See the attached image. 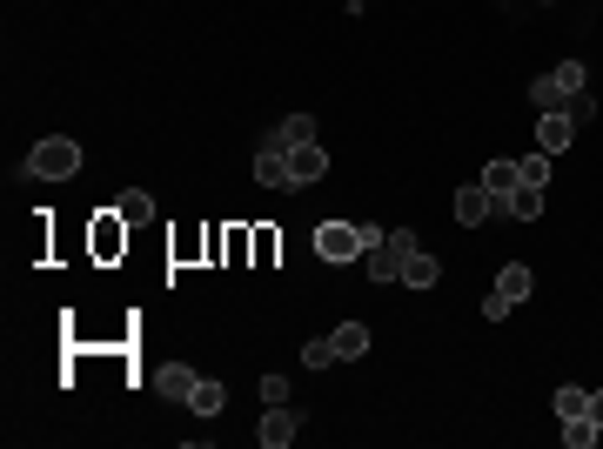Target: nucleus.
<instances>
[{
  "instance_id": "1",
  "label": "nucleus",
  "mask_w": 603,
  "mask_h": 449,
  "mask_svg": "<svg viewBox=\"0 0 603 449\" xmlns=\"http://www.w3.org/2000/svg\"><path fill=\"white\" fill-rule=\"evenodd\" d=\"M416 255V235L409 228H382L376 242L362 248V269H369V282H402V262Z\"/></svg>"
},
{
  "instance_id": "2",
  "label": "nucleus",
  "mask_w": 603,
  "mask_h": 449,
  "mask_svg": "<svg viewBox=\"0 0 603 449\" xmlns=\"http://www.w3.org/2000/svg\"><path fill=\"white\" fill-rule=\"evenodd\" d=\"M376 235L382 228H369V222H322L315 228V255H322V262H356Z\"/></svg>"
},
{
  "instance_id": "3",
  "label": "nucleus",
  "mask_w": 603,
  "mask_h": 449,
  "mask_svg": "<svg viewBox=\"0 0 603 449\" xmlns=\"http://www.w3.org/2000/svg\"><path fill=\"white\" fill-rule=\"evenodd\" d=\"M27 168H34L41 181H67V175H81V141H67V135H47V141H34Z\"/></svg>"
},
{
  "instance_id": "4",
  "label": "nucleus",
  "mask_w": 603,
  "mask_h": 449,
  "mask_svg": "<svg viewBox=\"0 0 603 449\" xmlns=\"http://www.w3.org/2000/svg\"><path fill=\"white\" fill-rule=\"evenodd\" d=\"M577 94H583V61H557L550 74H536L530 101H536V108H570Z\"/></svg>"
},
{
  "instance_id": "5",
  "label": "nucleus",
  "mask_w": 603,
  "mask_h": 449,
  "mask_svg": "<svg viewBox=\"0 0 603 449\" xmlns=\"http://www.w3.org/2000/svg\"><path fill=\"white\" fill-rule=\"evenodd\" d=\"M255 181L262 188H289V141L268 128L262 135V148H255Z\"/></svg>"
},
{
  "instance_id": "6",
  "label": "nucleus",
  "mask_w": 603,
  "mask_h": 449,
  "mask_svg": "<svg viewBox=\"0 0 603 449\" xmlns=\"http://www.w3.org/2000/svg\"><path fill=\"white\" fill-rule=\"evenodd\" d=\"M268 449H289L295 436H302V416H295L289 403H268V416H262V429H255Z\"/></svg>"
},
{
  "instance_id": "7",
  "label": "nucleus",
  "mask_w": 603,
  "mask_h": 449,
  "mask_svg": "<svg viewBox=\"0 0 603 449\" xmlns=\"http://www.w3.org/2000/svg\"><path fill=\"white\" fill-rule=\"evenodd\" d=\"M570 135H577L570 108H543V121H536V148H543V155H563V148H570Z\"/></svg>"
},
{
  "instance_id": "8",
  "label": "nucleus",
  "mask_w": 603,
  "mask_h": 449,
  "mask_svg": "<svg viewBox=\"0 0 603 449\" xmlns=\"http://www.w3.org/2000/svg\"><path fill=\"white\" fill-rule=\"evenodd\" d=\"M322 175H329V155H322V141H309V148H289V188H315Z\"/></svg>"
},
{
  "instance_id": "9",
  "label": "nucleus",
  "mask_w": 603,
  "mask_h": 449,
  "mask_svg": "<svg viewBox=\"0 0 603 449\" xmlns=\"http://www.w3.org/2000/svg\"><path fill=\"white\" fill-rule=\"evenodd\" d=\"M496 215V195L483 188V181H469V188H456V222L463 228H483Z\"/></svg>"
},
{
  "instance_id": "10",
  "label": "nucleus",
  "mask_w": 603,
  "mask_h": 449,
  "mask_svg": "<svg viewBox=\"0 0 603 449\" xmlns=\"http://www.w3.org/2000/svg\"><path fill=\"white\" fill-rule=\"evenodd\" d=\"M155 389L168 396V403H188V389H195V369H188V362H161V369H155Z\"/></svg>"
},
{
  "instance_id": "11",
  "label": "nucleus",
  "mask_w": 603,
  "mask_h": 449,
  "mask_svg": "<svg viewBox=\"0 0 603 449\" xmlns=\"http://www.w3.org/2000/svg\"><path fill=\"white\" fill-rule=\"evenodd\" d=\"M329 342H335V362H362L369 356V322H342Z\"/></svg>"
},
{
  "instance_id": "12",
  "label": "nucleus",
  "mask_w": 603,
  "mask_h": 449,
  "mask_svg": "<svg viewBox=\"0 0 603 449\" xmlns=\"http://www.w3.org/2000/svg\"><path fill=\"white\" fill-rule=\"evenodd\" d=\"M188 409H195V416H222L228 409V389L215 376H195V389H188Z\"/></svg>"
},
{
  "instance_id": "13",
  "label": "nucleus",
  "mask_w": 603,
  "mask_h": 449,
  "mask_svg": "<svg viewBox=\"0 0 603 449\" xmlns=\"http://www.w3.org/2000/svg\"><path fill=\"white\" fill-rule=\"evenodd\" d=\"M496 215H510V222H536V215H543V188H523V181H516V195H510V202H496Z\"/></svg>"
},
{
  "instance_id": "14",
  "label": "nucleus",
  "mask_w": 603,
  "mask_h": 449,
  "mask_svg": "<svg viewBox=\"0 0 603 449\" xmlns=\"http://www.w3.org/2000/svg\"><path fill=\"white\" fill-rule=\"evenodd\" d=\"M530 289H536V275L523 269V262H510V269L496 275V295H503V302H510V309H516V302H530Z\"/></svg>"
},
{
  "instance_id": "15",
  "label": "nucleus",
  "mask_w": 603,
  "mask_h": 449,
  "mask_svg": "<svg viewBox=\"0 0 603 449\" xmlns=\"http://www.w3.org/2000/svg\"><path fill=\"white\" fill-rule=\"evenodd\" d=\"M402 282H409V289H436V282H443V262H436V255H423V248H416V255H409V262H402Z\"/></svg>"
},
{
  "instance_id": "16",
  "label": "nucleus",
  "mask_w": 603,
  "mask_h": 449,
  "mask_svg": "<svg viewBox=\"0 0 603 449\" xmlns=\"http://www.w3.org/2000/svg\"><path fill=\"white\" fill-rule=\"evenodd\" d=\"M114 215H121V228H141L148 215H155V195H148V188H128V195L114 202Z\"/></svg>"
},
{
  "instance_id": "17",
  "label": "nucleus",
  "mask_w": 603,
  "mask_h": 449,
  "mask_svg": "<svg viewBox=\"0 0 603 449\" xmlns=\"http://www.w3.org/2000/svg\"><path fill=\"white\" fill-rule=\"evenodd\" d=\"M483 188H490L496 202H510L516 195V161H490V168H483Z\"/></svg>"
},
{
  "instance_id": "18",
  "label": "nucleus",
  "mask_w": 603,
  "mask_h": 449,
  "mask_svg": "<svg viewBox=\"0 0 603 449\" xmlns=\"http://www.w3.org/2000/svg\"><path fill=\"white\" fill-rule=\"evenodd\" d=\"M516 181H523V188H550V155H543V148L523 155V161H516Z\"/></svg>"
},
{
  "instance_id": "19",
  "label": "nucleus",
  "mask_w": 603,
  "mask_h": 449,
  "mask_svg": "<svg viewBox=\"0 0 603 449\" xmlns=\"http://www.w3.org/2000/svg\"><path fill=\"white\" fill-rule=\"evenodd\" d=\"M570 416H590V389H577V382L557 389V423H570Z\"/></svg>"
},
{
  "instance_id": "20",
  "label": "nucleus",
  "mask_w": 603,
  "mask_h": 449,
  "mask_svg": "<svg viewBox=\"0 0 603 449\" xmlns=\"http://www.w3.org/2000/svg\"><path fill=\"white\" fill-rule=\"evenodd\" d=\"M275 135L289 141V148H309V141H315V114H289V121H282Z\"/></svg>"
},
{
  "instance_id": "21",
  "label": "nucleus",
  "mask_w": 603,
  "mask_h": 449,
  "mask_svg": "<svg viewBox=\"0 0 603 449\" xmlns=\"http://www.w3.org/2000/svg\"><path fill=\"white\" fill-rule=\"evenodd\" d=\"M597 436H603V429L590 423V416H570V423H563V443H570V449H590Z\"/></svg>"
},
{
  "instance_id": "22",
  "label": "nucleus",
  "mask_w": 603,
  "mask_h": 449,
  "mask_svg": "<svg viewBox=\"0 0 603 449\" xmlns=\"http://www.w3.org/2000/svg\"><path fill=\"white\" fill-rule=\"evenodd\" d=\"M302 362H309V369H329L335 362V342L322 336V342H302Z\"/></svg>"
},
{
  "instance_id": "23",
  "label": "nucleus",
  "mask_w": 603,
  "mask_h": 449,
  "mask_svg": "<svg viewBox=\"0 0 603 449\" xmlns=\"http://www.w3.org/2000/svg\"><path fill=\"white\" fill-rule=\"evenodd\" d=\"M262 403H289V376H262Z\"/></svg>"
},
{
  "instance_id": "24",
  "label": "nucleus",
  "mask_w": 603,
  "mask_h": 449,
  "mask_svg": "<svg viewBox=\"0 0 603 449\" xmlns=\"http://www.w3.org/2000/svg\"><path fill=\"white\" fill-rule=\"evenodd\" d=\"M590 423L603 429V389H590Z\"/></svg>"
}]
</instances>
